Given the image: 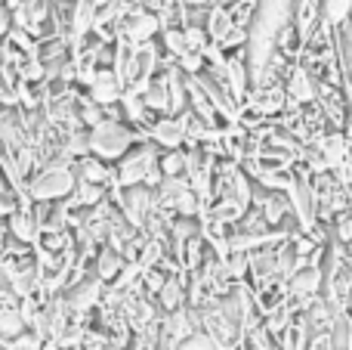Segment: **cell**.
<instances>
[{"instance_id":"obj_1","label":"cell","mask_w":352,"mask_h":350,"mask_svg":"<svg viewBox=\"0 0 352 350\" xmlns=\"http://www.w3.org/2000/svg\"><path fill=\"white\" fill-rule=\"evenodd\" d=\"M136 143V134L130 127H124L121 121H99L96 127L87 134V146L90 152L96 155L99 161H115V158H124L127 149Z\"/></svg>"},{"instance_id":"obj_2","label":"cell","mask_w":352,"mask_h":350,"mask_svg":"<svg viewBox=\"0 0 352 350\" xmlns=\"http://www.w3.org/2000/svg\"><path fill=\"white\" fill-rule=\"evenodd\" d=\"M74 171L68 167V161H50L47 167H43L37 177H31L28 183V198H34V202H56V198H65L68 192L74 189Z\"/></svg>"},{"instance_id":"obj_3","label":"cell","mask_w":352,"mask_h":350,"mask_svg":"<svg viewBox=\"0 0 352 350\" xmlns=\"http://www.w3.org/2000/svg\"><path fill=\"white\" fill-rule=\"evenodd\" d=\"M152 167H158V152H155L152 143H142L140 149H133V152L121 161V171H118L115 183L118 186L146 183V177H148V171H152Z\"/></svg>"},{"instance_id":"obj_4","label":"cell","mask_w":352,"mask_h":350,"mask_svg":"<svg viewBox=\"0 0 352 350\" xmlns=\"http://www.w3.org/2000/svg\"><path fill=\"white\" fill-rule=\"evenodd\" d=\"M161 28V19L155 16V12H146V10H127V19L121 22V34L127 43H146L155 37V31Z\"/></svg>"},{"instance_id":"obj_5","label":"cell","mask_w":352,"mask_h":350,"mask_svg":"<svg viewBox=\"0 0 352 350\" xmlns=\"http://www.w3.org/2000/svg\"><path fill=\"white\" fill-rule=\"evenodd\" d=\"M121 93H124V84H121V78H118L111 68H99V72H93L90 99L96 105H115L118 99H121Z\"/></svg>"},{"instance_id":"obj_6","label":"cell","mask_w":352,"mask_h":350,"mask_svg":"<svg viewBox=\"0 0 352 350\" xmlns=\"http://www.w3.org/2000/svg\"><path fill=\"white\" fill-rule=\"evenodd\" d=\"M99 298H102V279L96 276V279H90V282L84 279V282L74 285V289L65 295V304H68V307H72L78 316H84L87 310L96 307Z\"/></svg>"},{"instance_id":"obj_7","label":"cell","mask_w":352,"mask_h":350,"mask_svg":"<svg viewBox=\"0 0 352 350\" xmlns=\"http://www.w3.org/2000/svg\"><path fill=\"white\" fill-rule=\"evenodd\" d=\"M148 136H152L158 146H167V149H179L186 143V130H182L179 118L173 115H161L158 121L148 127Z\"/></svg>"},{"instance_id":"obj_8","label":"cell","mask_w":352,"mask_h":350,"mask_svg":"<svg viewBox=\"0 0 352 350\" xmlns=\"http://www.w3.org/2000/svg\"><path fill=\"white\" fill-rule=\"evenodd\" d=\"M318 149H322V161L324 167H337L340 171L343 165L349 161V143L343 134H328L318 140Z\"/></svg>"},{"instance_id":"obj_9","label":"cell","mask_w":352,"mask_h":350,"mask_svg":"<svg viewBox=\"0 0 352 350\" xmlns=\"http://www.w3.org/2000/svg\"><path fill=\"white\" fill-rule=\"evenodd\" d=\"M287 103H312L316 99V81L306 68H294L287 78Z\"/></svg>"},{"instance_id":"obj_10","label":"cell","mask_w":352,"mask_h":350,"mask_svg":"<svg viewBox=\"0 0 352 350\" xmlns=\"http://www.w3.org/2000/svg\"><path fill=\"white\" fill-rule=\"evenodd\" d=\"M10 233L16 236L19 242H25V245L37 242L41 229H37V220H34V214H31V208H16L12 211L10 214Z\"/></svg>"},{"instance_id":"obj_11","label":"cell","mask_w":352,"mask_h":350,"mask_svg":"<svg viewBox=\"0 0 352 350\" xmlns=\"http://www.w3.org/2000/svg\"><path fill=\"white\" fill-rule=\"evenodd\" d=\"M155 298H158V304H161V310H164V313L182 307V304H186V279H179V276L164 279V285L155 291Z\"/></svg>"},{"instance_id":"obj_12","label":"cell","mask_w":352,"mask_h":350,"mask_svg":"<svg viewBox=\"0 0 352 350\" xmlns=\"http://www.w3.org/2000/svg\"><path fill=\"white\" fill-rule=\"evenodd\" d=\"M72 171H74V180H87V183H99V186L115 183V174L105 171V165L99 158H84V155H80V161Z\"/></svg>"},{"instance_id":"obj_13","label":"cell","mask_w":352,"mask_h":350,"mask_svg":"<svg viewBox=\"0 0 352 350\" xmlns=\"http://www.w3.org/2000/svg\"><path fill=\"white\" fill-rule=\"evenodd\" d=\"M287 105V93L281 90V87H260V93L254 96V109L260 112V115H275V112H281Z\"/></svg>"},{"instance_id":"obj_14","label":"cell","mask_w":352,"mask_h":350,"mask_svg":"<svg viewBox=\"0 0 352 350\" xmlns=\"http://www.w3.org/2000/svg\"><path fill=\"white\" fill-rule=\"evenodd\" d=\"M19 332H25V320H22V313H19V307L0 301V341L16 338Z\"/></svg>"},{"instance_id":"obj_15","label":"cell","mask_w":352,"mask_h":350,"mask_svg":"<svg viewBox=\"0 0 352 350\" xmlns=\"http://www.w3.org/2000/svg\"><path fill=\"white\" fill-rule=\"evenodd\" d=\"M235 25V19H232V12L226 10V6H213L210 16H207V37H213V41H223V34Z\"/></svg>"},{"instance_id":"obj_16","label":"cell","mask_w":352,"mask_h":350,"mask_svg":"<svg viewBox=\"0 0 352 350\" xmlns=\"http://www.w3.org/2000/svg\"><path fill=\"white\" fill-rule=\"evenodd\" d=\"M121 267H124V258L115 251V248H105V251H99L96 276L102 279V282H109V279H115L118 273H121Z\"/></svg>"},{"instance_id":"obj_17","label":"cell","mask_w":352,"mask_h":350,"mask_svg":"<svg viewBox=\"0 0 352 350\" xmlns=\"http://www.w3.org/2000/svg\"><path fill=\"white\" fill-rule=\"evenodd\" d=\"M173 350H219V347L204 329H195V332H188L182 341H176Z\"/></svg>"},{"instance_id":"obj_18","label":"cell","mask_w":352,"mask_h":350,"mask_svg":"<svg viewBox=\"0 0 352 350\" xmlns=\"http://www.w3.org/2000/svg\"><path fill=\"white\" fill-rule=\"evenodd\" d=\"M318 3H322L324 22L328 25H340L343 19L349 16V10H352V0H318Z\"/></svg>"},{"instance_id":"obj_19","label":"cell","mask_w":352,"mask_h":350,"mask_svg":"<svg viewBox=\"0 0 352 350\" xmlns=\"http://www.w3.org/2000/svg\"><path fill=\"white\" fill-rule=\"evenodd\" d=\"M158 167H161V174H164V177H179V171H186V152L170 149V152L158 161Z\"/></svg>"},{"instance_id":"obj_20","label":"cell","mask_w":352,"mask_h":350,"mask_svg":"<svg viewBox=\"0 0 352 350\" xmlns=\"http://www.w3.org/2000/svg\"><path fill=\"white\" fill-rule=\"evenodd\" d=\"M182 41H186V50H201L207 43V31L201 25H186L182 28Z\"/></svg>"},{"instance_id":"obj_21","label":"cell","mask_w":352,"mask_h":350,"mask_svg":"<svg viewBox=\"0 0 352 350\" xmlns=\"http://www.w3.org/2000/svg\"><path fill=\"white\" fill-rule=\"evenodd\" d=\"M164 47H167V53H173V56H179L182 50H186V41H182L179 28H167L164 31Z\"/></svg>"},{"instance_id":"obj_22","label":"cell","mask_w":352,"mask_h":350,"mask_svg":"<svg viewBox=\"0 0 352 350\" xmlns=\"http://www.w3.org/2000/svg\"><path fill=\"white\" fill-rule=\"evenodd\" d=\"M10 28H12V10L6 3H0V37H3Z\"/></svg>"},{"instance_id":"obj_23","label":"cell","mask_w":352,"mask_h":350,"mask_svg":"<svg viewBox=\"0 0 352 350\" xmlns=\"http://www.w3.org/2000/svg\"><path fill=\"white\" fill-rule=\"evenodd\" d=\"M41 350H65V347H62L56 338H43V341H41Z\"/></svg>"},{"instance_id":"obj_24","label":"cell","mask_w":352,"mask_h":350,"mask_svg":"<svg viewBox=\"0 0 352 350\" xmlns=\"http://www.w3.org/2000/svg\"><path fill=\"white\" fill-rule=\"evenodd\" d=\"M0 251H3V229H0Z\"/></svg>"},{"instance_id":"obj_25","label":"cell","mask_w":352,"mask_h":350,"mask_svg":"<svg viewBox=\"0 0 352 350\" xmlns=\"http://www.w3.org/2000/svg\"><path fill=\"white\" fill-rule=\"evenodd\" d=\"M31 3H41V0H31Z\"/></svg>"}]
</instances>
